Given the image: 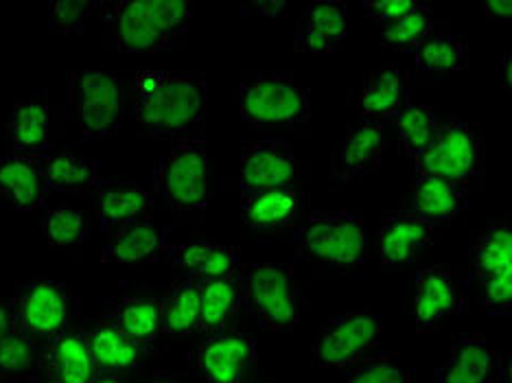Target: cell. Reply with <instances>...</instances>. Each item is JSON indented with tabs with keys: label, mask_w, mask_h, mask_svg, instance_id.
Masks as SVG:
<instances>
[{
	"label": "cell",
	"mask_w": 512,
	"mask_h": 383,
	"mask_svg": "<svg viewBox=\"0 0 512 383\" xmlns=\"http://www.w3.org/2000/svg\"><path fill=\"white\" fill-rule=\"evenodd\" d=\"M138 132L145 136H182L200 125L206 112V77L193 71L145 68L130 88Z\"/></svg>",
	"instance_id": "obj_1"
},
{
	"label": "cell",
	"mask_w": 512,
	"mask_h": 383,
	"mask_svg": "<svg viewBox=\"0 0 512 383\" xmlns=\"http://www.w3.org/2000/svg\"><path fill=\"white\" fill-rule=\"evenodd\" d=\"M101 27L108 46L123 53H158L189 29L191 0H116L101 3Z\"/></svg>",
	"instance_id": "obj_2"
},
{
	"label": "cell",
	"mask_w": 512,
	"mask_h": 383,
	"mask_svg": "<svg viewBox=\"0 0 512 383\" xmlns=\"http://www.w3.org/2000/svg\"><path fill=\"white\" fill-rule=\"evenodd\" d=\"M294 246L331 268L353 270L368 254L366 222L353 211H313L294 230Z\"/></svg>",
	"instance_id": "obj_3"
},
{
	"label": "cell",
	"mask_w": 512,
	"mask_h": 383,
	"mask_svg": "<svg viewBox=\"0 0 512 383\" xmlns=\"http://www.w3.org/2000/svg\"><path fill=\"white\" fill-rule=\"evenodd\" d=\"M241 311L267 331L287 333L302 316L300 289L285 265L250 263L241 270Z\"/></svg>",
	"instance_id": "obj_4"
},
{
	"label": "cell",
	"mask_w": 512,
	"mask_h": 383,
	"mask_svg": "<svg viewBox=\"0 0 512 383\" xmlns=\"http://www.w3.org/2000/svg\"><path fill=\"white\" fill-rule=\"evenodd\" d=\"M237 103L248 125H296L307 119L311 90L292 71H254L239 84Z\"/></svg>",
	"instance_id": "obj_5"
},
{
	"label": "cell",
	"mask_w": 512,
	"mask_h": 383,
	"mask_svg": "<svg viewBox=\"0 0 512 383\" xmlns=\"http://www.w3.org/2000/svg\"><path fill=\"white\" fill-rule=\"evenodd\" d=\"M156 189L169 208L200 211L213 200L208 147L200 138H178L156 171Z\"/></svg>",
	"instance_id": "obj_6"
},
{
	"label": "cell",
	"mask_w": 512,
	"mask_h": 383,
	"mask_svg": "<svg viewBox=\"0 0 512 383\" xmlns=\"http://www.w3.org/2000/svg\"><path fill=\"white\" fill-rule=\"evenodd\" d=\"M381 320L372 309H353L327 320L313 335L311 359L318 368H351L379 353Z\"/></svg>",
	"instance_id": "obj_7"
},
{
	"label": "cell",
	"mask_w": 512,
	"mask_h": 383,
	"mask_svg": "<svg viewBox=\"0 0 512 383\" xmlns=\"http://www.w3.org/2000/svg\"><path fill=\"white\" fill-rule=\"evenodd\" d=\"M418 176L471 184L484 167V141L471 125L451 121L438 130L421 156L414 158Z\"/></svg>",
	"instance_id": "obj_8"
},
{
	"label": "cell",
	"mask_w": 512,
	"mask_h": 383,
	"mask_svg": "<svg viewBox=\"0 0 512 383\" xmlns=\"http://www.w3.org/2000/svg\"><path fill=\"white\" fill-rule=\"evenodd\" d=\"M20 329L38 342H53L71 324L77 311L73 289L55 278L36 276L11 300Z\"/></svg>",
	"instance_id": "obj_9"
},
{
	"label": "cell",
	"mask_w": 512,
	"mask_h": 383,
	"mask_svg": "<svg viewBox=\"0 0 512 383\" xmlns=\"http://www.w3.org/2000/svg\"><path fill=\"white\" fill-rule=\"evenodd\" d=\"M71 108L88 138H108L123 119L121 77L114 71L79 68L71 75Z\"/></svg>",
	"instance_id": "obj_10"
},
{
	"label": "cell",
	"mask_w": 512,
	"mask_h": 383,
	"mask_svg": "<svg viewBox=\"0 0 512 383\" xmlns=\"http://www.w3.org/2000/svg\"><path fill=\"white\" fill-rule=\"evenodd\" d=\"M473 272L482 289V305L504 316L512 309V228L506 222L488 226L475 243Z\"/></svg>",
	"instance_id": "obj_11"
},
{
	"label": "cell",
	"mask_w": 512,
	"mask_h": 383,
	"mask_svg": "<svg viewBox=\"0 0 512 383\" xmlns=\"http://www.w3.org/2000/svg\"><path fill=\"white\" fill-rule=\"evenodd\" d=\"M462 300V285L453 265L442 263L423 268L412 283L414 327L421 333L442 329L458 316Z\"/></svg>",
	"instance_id": "obj_12"
},
{
	"label": "cell",
	"mask_w": 512,
	"mask_h": 383,
	"mask_svg": "<svg viewBox=\"0 0 512 383\" xmlns=\"http://www.w3.org/2000/svg\"><path fill=\"white\" fill-rule=\"evenodd\" d=\"M256 362V340L250 333L224 327L197 348L195 364L206 383H243Z\"/></svg>",
	"instance_id": "obj_13"
},
{
	"label": "cell",
	"mask_w": 512,
	"mask_h": 383,
	"mask_svg": "<svg viewBox=\"0 0 512 383\" xmlns=\"http://www.w3.org/2000/svg\"><path fill=\"white\" fill-rule=\"evenodd\" d=\"M298 160L294 149L283 141H256L243 149L239 162L241 193L294 187Z\"/></svg>",
	"instance_id": "obj_14"
},
{
	"label": "cell",
	"mask_w": 512,
	"mask_h": 383,
	"mask_svg": "<svg viewBox=\"0 0 512 383\" xmlns=\"http://www.w3.org/2000/svg\"><path fill=\"white\" fill-rule=\"evenodd\" d=\"M506 377V355L497 353L482 335L460 338L434 368V383H499Z\"/></svg>",
	"instance_id": "obj_15"
},
{
	"label": "cell",
	"mask_w": 512,
	"mask_h": 383,
	"mask_svg": "<svg viewBox=\"0 0 512 383\" xmlns=\"http://www.w3.org/2000/svg\"><path fill=\"white\" fill-rule=\"evenodd\" d=\"M438 235V224L416 215L412 211H403L383 219L379 228V257L383 268L397 270L410 265L418 252L425 250Z\"/></svg>",
	"instance_id": "obj_16"
},
{
	"label": "cell",
	"mask_w": 512,
	"mask_h": 383,
	"mask_svg": "<svg viewBox=\"0 0 512 383\" xmlns=\"http://www.w3.org/2000/svg\"><path fill=\"white\" fill-rule=\"evenodd\" d=\"M42 156L11 154L0 158V204L11 211H38L49 197Z\"/></svg>",
	"instance_id": "obj_17"
},
{
	"label": "cell",
	"mask_w": 512,
	"mask_h": 383,
	"mask_svg": "<svg viewBox=\"0 0 512 383\" xmlns=\"http://www.w3.org/2000/svg\"><path fill=\"white\" fill-rule=\"evenodd\" d=\"M171 274L182 281H208V278H224L239 272V252L228 243L213 239H197L169 248Z\"/></svg>",
	"instance_id": "obj_18"
},
{
	"label": "cell",
	"mask_w": 512,
	"mask_h": 383,
	"mask_svg": "<svg viewBox=\"0 0 512 383\" xmlns=\"http://www.w3.org/2000/svg\"><path fill=\"white\" fill-rule=\"evenodd\" d=\"M97 219L103 235L132 226L151 213L154 195L138 182L123 180H99L97 182Z\"/></svg>",
	"instance_id": "obj_19"
},
{
	"label": "cell",
	"mask_w": 512,
	"mask_h": 383,
	"mask_svg": "<svg viewBox=\"0 0 512 383\" xmlns=\"http://www.w3.org/2000/svg\"><path fill=\"white\" fill-rule=\"evenodd\" d=\"M346 5L316 0L300 14L294 49L300 53H335L346 42Z\"/></svg>",
	"instance_id": "obj_20"
},
{
	"label": "cell",
	"mask_w": 512,
	"mask_h": 383,
	"mask_svg": "<svg viewBox=\"0 0 512 383\" xmlns=\"http://www.w3.org/2000/svg\"><path fill=\"white\" fill-rule=\"evenodd\" d=\"M305 197L296 187L241 193V219L252 232H276L298 222Z\"/></svg>",
	"instance_id": "obj_21"
},
{
	"label": "cell",
	"mask_w": 512,
	"mask_h": 383,
	"mask_svg": "<svg viewBox=\"0 0 512 383\" xmlns=\"http://www.w3.org/2000/svg\"><path fill=\"white\" fill-rule=\"evenodd\" d=\"M388 149V138L379 121H362L344 136L335 152L333 173L340 182H351L375 169Z\"/></svg>",
	"instance_id": "obj_22"
},
{
	"label": "cell",
	"mask_w": 512,
	"mask_h": 383,
	"mask_svg": "<svg viewBox=\"0 0 512 383\" xmlns=\"http://www.w3.org/2000/svg\"><path fill=\"white\" fill-rule=\"evenodd\" d=\"M40 366L55 383H92L97 377L86 333L77 329H66L46 344Z\"/></svg>",
	"instance_id": "obj_23"
},
{
	"label": "cell",
	"mask_w": 512,
	"mask_h": 383,
	"mask_svg": "<svg viewBox=\"0 0 512 383\" xmlns=\"http://www.w3.org/2000/svg\"><path fill=\"white\" fill-rule=\"evenodd\" d=\"M169 254L167 235L147 219L116 232L112 241L101 250V261L127 268H143L162 261Z\"/></svg>",
	"instance_id": "obj_24"
},
{
	"label": "cell",
	"mask_w": 512,
	"mask_h": 383,
	"mask_svg": "<svg viewBox=\"0 0 512 383\" xmlns=\"http://www.w3.org/2000/svg\"><path fill=\"white\" fill-rule=\"evenodd\" d=\"M405 106L407 79L399 66L383 64L368 73L357 99V110L364 121H388Z\"/></svg>",
	"instance_id": "obj_25"
},
{
	"label": "cell",
	"mask_w": 512,
	"mask_h": 383,
	"mask_svg": "<svg viewBox=\"0 0 512 383\" xmlns=\"http://www.w3.org/2000/svg\"><path fill=\"white\" fill-rule=\"evenodd\" d=\"M469 195V184L438 180L432 176H416L412 184L410 211L440 226L467 211Z\"/></svg>",
	"instance_id": "obj_26"
},
{
	"label": "cell",
	"mask_w": 512,
	"mask_h": 383,
	"mask_svg": "<svg viewBox=\"0 0 512 383\" xmlns=\"http://www.w3.org/2000/svg\"><path fill=\"white\" fill-rule=\"evenodd\" d=\"M86 338L97 373L127 375L141 364V348L121 331L114 316L97 322Z\"/></svg>",
	"instance_id": "obj_27"
},
{
	"label": "cell",
	"mask_w": 512,
	"mask_h": 383,
	"mask_svg": "<svg viewBox=\"0 0 512 383\" xmlns=\"http://www.w3.org/2000/svg\"><path fill=\"white\" fill-rule=\"evenodd\" d=\"M9 145L14 154L38 156L51 147V110L49 103L38 97H27L14 103L9 112Z\"/></svg>",
	"instance_id": "obj_28"
},
{
	"label": "cell",
	"mask_w": 512,
	"mask_h": 383,
	"mask_svg": "<svg viewBox=\"0 0 512 383\" xmlns=\"http://www.w3.org/2000/svg\"><path fill=\"white\" fill-rule=\"evenodd\" d=\"M241 313V270L224 276L200 281V327L197 333H215L228 327L232 318Z\"/></svg>",
	"instance_id": "obj_29"
},
{
	"label": "cell",
	"mask_w": 512,
	"mask_h": 383,
	"mask_svg": "<svg viewBox=\"0 0 512 383\" xmlns=\"http://www.w3.org/2000/svg\"><path fill=\"white\" fill-rule=\"evenodd\" d=\"M162 329L176 338H189L200 327V283L182 278L160 300Z\"/></svg>",
	"instance_id": "obj_30"
},
{
	"label": "cell",
	"mask_w": 512,
	"mask_h": 383,
	"mask_svg": "<svg viewBox=\"0 0 512 383\" xmlns=\"http://www.w3.org/2000/svg\"><path fill=\"white\" fill-rule=\"evenodd\" d=\"M44 178L51 191L57 193H84L97 187L101 180V167L97 160L77 154L42 156Z\"/></svg>",
	"instance_id": "obj_31"
},
{
	"label": "cell",
	"mask_w": 512,
	"mask_h": 383,
	"mask_svg": "<svg viewBox=\"0 0 512 383\" xmlns=\"http://www.w3.org/2000/svg\"><path fill=\"white\" fill-rule=\"evenodd\" d=\"M114 320L141 351L158 342L160 335L165 333V329H162L160 303L149 296L123 298L121 305L114 311Z\"/></svg>",
	"instance_id": "obj_32"
},
{
	"label": "cell",
	"mask_w": 512,
	"mask_h": 383,
	"mask_svg": "<svg viewBox=\"0 0 512 383\" xmlns=\"http://www.w3.org/2000/svg\"><path fill=\"white\" fill-rule=\"evenodd\" d=\"M388 121L397 130L403 149L412 158L425 152L438 130L436 108L427 106V103H407L403 110L390 116Z\"/></svg>",
	"instance_id": "obj_33"
},
{
	"label": "cell",
	"mask_w": 512,
	"mask_h": 383,
	"mask_svg": "<svg viewBox=\"0 0 512 383\" xmlns=\"http://www.w3.org/2000/svg\"><path fill=\"white\" fill-rule=\"evenodd\" d=\"M40 362L38 340H33L22 329H16L5 340H0V381L18 383L36 379Z\"/></svg>",
	"instance_id": "obj_34"
},
{
	"label": "cell",
	"mask_w": 512,
	"mask_h": 383,
	"mask_svg": "<svg viewBox=\"0 0 512 383\" xmlns=\"http://www.w3.org/2000/svg\"><path fill=\"white\" fill-rule=\"evenodd\" d=\"M414 60L421 71L434 75L467 71V44L456 36H449V33H438V36H429L418 46L414 51Z\"/></svg>",
	"instance_id": "obj_35"
},
{
	"label": "cell",
	"mask_w": 512,
	"mask_h": 383,
	"mask_svg": "<svg viewBox=\"0 0 512 383\" xmlns=\"http://www.w3.org/2000/svg\"><path fill=\"white\" fill-rule=\"evenodd\" d=\"M434 29V11L429 3H421L410 14H405L392 25L383 27L381 36L390 49L397 51H416L429 36H432Z\"/></svg>",
	"instance_id": "obj_36"
},
{
	"label": "cell",
	"mask_w": 512,
	"mask_h": 383,
	"mask_svg": "<svg viewBox=\"0 0 512 383\" xmlns=\"http://www.w3.org/2000/svg\"><path fill=\"white\" fill-rule=\"evenodd\" d=\"M42 232L44 239L55 250H68L79 246L81 241L88 237V224L84 213L75 206L60 204L53 211H49L42 219Z\"/></svg>",
	"instance_id": "obj_37"
},
{
	"label": "cell",
	"mask_w": 512,
	"mask_h": 383,
	"mask_svg": "<svg viewBox=\"0 0 512 383\" xmlns=\"http://www.w3.org/2000/svg\"><path fill=\"white\" fill-rule=\"evenodd\" d=\"M346 383H410V377L397 357L375 353L351 368Z\"/></svg>",
	"instance_id": "obj_38"
},
{
	"label": "cell",
	"mask_w": 512,
	"mask_h": 383,
	"mask_svg": "<svg viewBox=\"0 0 512 383\" xmlns=\"http://www.w3.org/2000/svg\"><path fill=\"white\" fill-rule=\"evenodd\" d=\"M101 3L95 0H57L49 5L51 33H79L86 22L97 14Z\"/></svg>",
	"instance_id": "obj_39"
},
{
	"label": "cell",
	"mask_w": 512,
	"mask_h": 383,
	"mask_svg": "<svg viewBox=\"0 0 512 383\" xmlns=\"http://www.w3.org/2000/svg\"><path fill=\"white\" fill-rule=\"evenodd\" d=\"M418 5H421V0H368V3H364V11L370 20H375L383 29L405 14H410Z\"/></svg>",
	"instance_id": "obj_40"
},
{
	"label": "cell",
	"mask_w": 512,
	"mask_h": 383,
	"mask_svg": "<svg viewBox=\"0 0 512 383\" xmlns=\"http://www.w3.org/2000/svg\"><path fill=\"white\" fill-rule=\"evenodd\" d=\"M480 9L484 11L486 20H491V22H510V18H512L510 0H482Z\"/></svg>",
	"instance_id": "obj_41"
},
{
	"label": "cell",
	"mask_w": 512,
	"mask_h": 383,
	"mask_svg": "<svg viewBox=\"0 0 512 383\" xmlns=\"http://www.w3.org/2000/svg\"><path fill=\"white\" fill-rule=\"evenodd\" d=\"M16 329H20V324L16 320L14 305L0 300V340H5L7 335H11Z\"/></svg>",
	"instance_id": "obj_42"
},
{
	"label": "cell",
	"mask_w": 512,
	"mask_h": 383,
	"mask_svg": "<svg viewBox=\"0 0 512 383\" xmlns=\"http://www.w3.org/2000/svg\"><path fill=\"white\" fill-rule=\"evenodd\" d=\"M250 7L263 16H281L289 9V3L287 0H263V3H252Z\"/></svg>",
	"instance_id": "obj_43"
},
{
	"label": "cell",
	"mask_w": 512,
	"mask_h": 383,
	"mask_svg": "<svg viewBox=\"0 0 512 383\" xmlns=\"http://www.w3.org/2000/svg\"><path fill=\"white\" fill-rule=\"evenodd\" d=\"M92 383H127L125 375H110V373H97Z\"/></svg>",
	"instance_id": "obj_44"
},
{
	"label": "cell",
	"mask_w": 512,
	"mask_h": 383,
	"mask_svg": "<svg viewBox=\"0 0 512 383\" xmlns=\"http://www.w3.org/2000/svg\"><path fill=\"white\" fill-rule=\"evenodd\" d=\"M510 75H512V60H510V53H506V55H504V88H506L508 92H510V88H512Z\"/></svg>",
	"instance_id": "obj_45"
},
{
	"label": "cell",
	"mask_w": 512,
	"mask_h": 383,
	"mask_svg": "<svg viewBox=\"0 0 512 383\" xmlns=\"http://www.w3.org/2000/svg\"><path fill=\"white\" fill-rule=\"evenodd\" d=\"M147 383H182V381L176 379V377H169V375H160V377H154V379L147 381Z\"/></svg>",
	"instance_id": "obj_46"
},
{
	"label": "cell",
	"mask_w": 512,
	"mask_h": 383,
	"mask_svg": "<svg viewBox=\"0 0 512 383\" xmlns=\"http://www.w3.org/2000/svg\"><path fill=\"white\" fill-rule=\"evenodd\" d=\"M36 383H55V381H51V379H42V381H36Z\"/></svg>",
	"instance_id": "obj_47"
}]
</instances>
